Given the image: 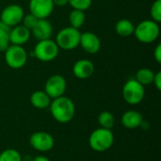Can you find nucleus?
<instances>
[{
  "mask_svg": "<svg viewBox=\"0 0 161 161\" xmlns=\"http://www.w3.org/2000/svg\"><path fill=\"white\" fill-rule=\"evenodd\" d=\"M80 31L75 27L67 26L60 29L56 37V43L59 49L63 50H73L79 45Z\"/></svg>",
  "mask_w": 161,
  "mask_h": 161,
  "instance_id": "nucleus-4",
  "label": "nucleus"
},
{
  "mask_svg": "<svg viewBox=\"0 0 161 161\" xmlns=\"http://www.w3.org/2000/svg\"><path fill=\"white\" fill-rule=\"evenodd\" d=\"M154 76H155L154 71H152L149 68H142L137 72L135 79L142 86H148L153 83Z\"/></svg>",
  "mask_w": 161,
  "mask_h": 161,
  "instance_id": "nucleus-19",
  "label": "nucleus"
},
{
  "mask_svg": "<svg viewBox=\"0 0 161 161\" xmlns=\"http://www.w3.org/2000/svg\"><path fill=\"white\" fill-rule=\"evenodd\" d=\"M86 16L84 11L78 9H73L69 14V23L70 26L79 29L85 23Z\"/></svg>",
  "mask_w": 161,
  "mask_h": 161,
  "instance_id": "nucleus-20",
  "label": "nucleus"
},
{
  "mask_svg": "<svg viewBox=\"0 0 161 161\" xmlns=\"http://www.w3.org/2000/svg\"><path fill=\"white\" fill-rule=\"evenodd\" d=\"M55 7H64L68 4V0H53Z\"/></svg>",
  "mask_w": 161,
  "mask_h": 161,
  "instance_id": "nucleus-29",
  "label": "nucleus"
},
{
  "mask_svg": "<svg viewBox=\"0 0 161 161\" xmlns=\"http://www.w3.org/2000/svg\"><path fill=\"white\" fill-rule=\"evenodd\" d=\"M59 52V48L57 45L56 42L48 39L39 41L38 43L35 45L33 50V56L42 62H49L54 60Z\"/></svg>",
  "mask_w": 161,
  "mask_h": 161,
  "instance_id": "nucleus-5",
  "label": "nucleus"
},
{
  "mask_svg": "<svg viewBox=\"0 0 161 161\" xmlns=\"http://www.w3.org/2000/svg\"><path fill=\"white\" fill-rule=\"evenodd\" d=\"M29 144L37 152L46 153L54 148L55 139L48 132L37 131L29 137Z\"/></svg>",
  "mask_w": 161,
  "mask_h": 161,
  "instance_id": "nucleus-8",
  "label": "nucleus"
},
{
  "mask_svg": "<svg viewBox=\"0 0 161 161\" xmlns=\"http://www.w3.org/2000/svg\"><path fill=\"white\" fill-rule=\"evenodd\" d=\"M115 138L111 129L98 127L91 133L89 137V145L93 151L103 153L112 147Z\"/></svg>",
  "mask_w": 161,
  "mask_h": 161,
  "instance_id": "nucleus-2",
  "label": "nucleus"
},
{
  "mask_svg": "<svg viewBox=\"0 0 161 161\" xmlns=\"http://www.w3.org/2000/svg\"><path fill=\"white\" fill-rule=\"evenodd\" d=\"M24 15H25V11L21 6L16 4H11L7 6L1 11L0 21L11 28L22 22Z\"/></svg>",
  "mask_w": 161,
  "mask_h": 161,
  "instance_id": "nucleus-10",
  "label": "nucleus"
},
{
  "mask_svg": "<svg viewBox=\"0 0 161 161\" xmlns=\"http://www.w3.org/2000/svg\"><path fill=\"white\" fill-rule=\"evenodd\" d=\"M52 99L44 91H36L30 95V104L38 109H45L49 108Z\"/></svg>",
  "mask_w": 161,
  "mask_h": 161,
  "instance_id": "nucleus-17",
  "label": "nucleus"
},
{
  "mask_svg": "<svg viewBox=\"0 0 161 161\" xmlns=\"http://www.w3.org/2000/svg\"><path fill=\"white\" fill-rule=\"evenodd\" d=\"M145 95L144 86L139 83L135 78L127 80L123 87V98L131 106H136L142 103Z\"/></svg>",
  "mask_w": 161,
  "mask_h": 161,
  "instance_id": "nucleus-6",
  "label": "nucleus"
},
{
  "mask_svg": "<svg viewBox=\"0 0 161 161\" xmlns=\"http://www.w3.org/2000/svg\"><path fill=\"white\" fill-rule=\"evenodd\" d=\"M97 120H98V124H99L100 127H103V128L111 129L115 125L114 115L110 111H108V110L102 111L98 115Z\"/></svg>",
  "mask_w": 161,
  "mask_h": 161,
  "instance_id": "nucleus-21",
  "label": "nucleus"
},
{
  "mask_svg": "<svg viewBox=\"0 0 161 161\" xmlns=\"http://www.w3.org/2000/svg\"><path fill=\"white\" fill-rule=\"evenodd\" d=\"M154 58L156 61L160 64L161 63V44H158L155 51H154Z\"/></svg>",
  "mask_w": 161,
  "mask_h": 161,
  "instance_id": "nucleus-28",
  "label": "nucleus"
},
{
  "mask_svg": "<svg viewBox=\"0 0 161 161\" xmlns=\"http://www.w3.org/2000/svg\"><path fill=\"white\" fill-rule=\"evenodd\" d=\"M92 0H68V4L71 5L73 9H78L85 11L92 6Z\"/></svg>",
  "mask_w": 161,
  "mask_h": 161,
  "instance_id": "nucleus-25",
  "label": "nucleus"
},
{
  "mask_svg": "<svg viewBox=\"0 0 161 161\" xmlns=\"http://www.w3.org/2000/svg\"><path fill=\"white\" fill-rule=\"evenodd\" d=\"M140 127H141V128H142V129H144V130H148V129L150 128V124H149V122H147V121H144V120H143Z\"/></svg>",
  "mask_w": 161,
  "mask_h": 161,
  "instance_id": "nucleus-31",
  "label": "nucleus"
},
{
  "mask_svg": "<svg viewBox=\"0 0 161 161\" xmlns=\"http://www.w3.org/2000/svg\"><path fill=\"white\" fill-rule=\"evenodd\" d=\"M38 18L35 16V15H33L32 13H27V14H25L24 15V17H23V20H22V25H24V26H25L27 29H29L30 31L33 29V27L36 25V24H37V22H38Z\"/></svg>",
  "mask_w": 161,
  "mask_h": 161,
  "instance_id": "nucleus-26",
  "label": "nucleus"
},
{
  "mask_svg": "<svg viewBox=\"0 0 161 161\" xmlns=\"http://www.w3.org/2000/svg\"><path fill=\"white\" fill-rule=\"evenodd\" d=\"M135 25L130 20L121 19L115 25V31L121 37H129L134 34Z\"/></svg>",
  "mask_w": 161,
  "mask_h": 161,
  "instance_id": "nucleus-18",
  "label": "nucleus"
},
{
  "mask_svg": "<svg viewBox=\"0 0 161 161\" xmlns=\"http://www.w3.org/2000/svg\"><path fill=\"white\" fill-rule=\"evenodd\" d=\"M53 0H30L29 11L38 19H47L54 10Z\"/></svg>",
  "mask_w": 161,
  "mask_h": 161,
  "instance_id": "nucleus-11",
  "label": "nucleus"
},
{
  "mask_svg": "<svg viewBox=\"0 0 161 161\" xmlns=\"http://www.w3.org/2000/svg\"><path fill=\"white\" fill-rule=\"evenodd\" d=\"M143 116L141 112L137 110H127L121 117V124L124 127L127 129H137L141 126Z\"/></svg>",
  "mask_w": 161,
  "mask_h": 161,
  "instance_id": "nucleus-16",
  "label": "nucleus"
},
{
  "mask_svg": "<svg viewBox=\"0 0 161 161\" xmlns=\"http://www.w3.org/2000/svg\"><path fill=\"white\" fill-rule=\"evenodd\" d=\"M160 34L158 23L153 20H144L135 26L134 35L137 40L143 43H152L158 40Z\"/></svg>",
  "mask_w": 161,
  "mask_h": 161,
  "instance_id": "nucleus-3",
  "label": "nucleus"
},
{
  "mask_svg": "<svg viewBox=\"0 0 161 161\" xmlns=\"http://www.w3.org/2000/svg\"><path fill=\"white\" fill-rule=\"evenodd\" d=\"M67 89L66 79L60 75H51L44 84V92L51 99H55L64 95Z\"/></svg>",
  "mask_w": 161,
  "mask_h": 161,
  "instance_id": "nucleus-9",
  "label": "nucleus"
},
{
  "mask_svg": "<svg viewBox=\"0 0 161 161\" xmlns=\"http://www.w3.org/2000/svg\"><path fill=\"white\" fill-rule=\"evenodd\" d=\"M32 161H51V160H50L47 157L41 155V156H37V157H35L34 158H32Z\"/></svg>",
  "mask_w": 161,
  "mask_h": 161,
  "instance_id": "nucleus-30",
  "label": "nucleus"
},
{
  "mask_svg": "<svg viewBox=\"0 0 161 161\" xmlns=\"http://www.w3.org/2000/svg\"><path fill=\"white\" fill-rule=\"evenodd\" d=\"M0 161H23V158L18 150L8 148L0 153Z\"/></svg>",
  "mask_w": 161,
  "mask_h": 161,
  "instance_id": "nucleus-23",
  "label": "nucleus"
},
{
  "mask_svg": "<svg viewBox=\"0 0 161 161\" xmlns=\"http://www.w3.org/2000/svg\"><path fill=\"white\" fill-rule=\"evenodd\" d=\"M49 109L53 119L59 124H68L75 115V103L64 95L52 99Z\"/></svg>",
  "mask_w": 161,
  "mask_h": 161,
  "instance_id": "nucleus-1",
  "label": "nucleus"
},
{
  "mask_svg": "<svg viewBox=\"0 0 161 161\" xmlns=\"http://www.w3.org/2000/svg\"><path fill=\"white\" fill-rule=\"evenodd\" d=\"M34 38L38 41L51 39L53 35V26L47 19H39L36 25L31 30Z\"/></svg>",
  "mask_w": 161,
  "mask_h": 161,
  "instance_id": "nucleus-14",
  "label": "nucleus"
},
{
  "mask_svg": "<svg viewBox=\"0 0 161 161\" xmlns=\"http://www.w3.org/2000/svg\"><path fill=\"white\" fill-rule=\"evenodd\" d=\"M5 61L7 65L14 70L23 68L27 61V53L22 45L10 44L5 51Z\"/></svg>",
  "mask_w": 161,
  "mask_h": 161,
  "instance_id": "nucleus-7",
  "label": "nucleus"
},
{
  "mask_svg": "<svg viewBox=\"0 0 161 161\" xmlns=\"http://www.w3.org/2000/svg\"><path fill=\"white\" fill-rule=\"evenodd\" d=\"M79 45L89 54H96L101 48V41L92 32H84L80 35Z\"/></svg>",
  "mask_w": 161,
  "mask_h": 161,
  "instance_id": "nucleus-12",
  "label": "nucleus"
},
{
  "mask_svg": "<svg viewBox=\"0 0 161 161\" xmlns=\"http://www.w3.org/2000/svg\"><path fill=\"white\" fill-rule=\"evenodd\" d=\"M94 73L93 63L86 58L77 60L73 66V74L78 79H88Z\"/></svg>",
  "mask_w": 161,
  "mask_h": 161,
  "instance_id": "nucleus-13",
  "label": "nucleus"
},
{
  "mask_svg": "<svg viewBox=\"0 0 161 161\" xmlns=\"http://www.w3.org/2000/svg\"><path fill=\"white\" fill-rule=\"evenodd\" d=\"M31 36V31L23 25H17L10 28L9 31V42L10 44L23 45L28 42Z\"/></svg>",
  "mask_w": 161,
  "mask_h": 161,
  "instance_id": "nucleus-15",
  "label": "nucleus"
},
{
  "mask_svg": "<svg viewBox=\"0 0 161 161\" xmlns=\"http://www.w3.org/2000/svg\"><path fill=\"white\" fill-rule=\"evenodd\" d=\"M153 83L156 87V89L158 91H161V72L158 71L157 73H155V76H154V80Z\"/></svg>",
  "mask_w": 161,
  "mask_h": 161,
  "instance_id": "nucleus-27",
  "label": "nucleus"
},
{
  "mask_svg": "<svg viewBox=\"0 0 161 161\" xmlns=\"http://www.w3.org/2000/svg\"><path fill=\"white\" fill-rule=\"evenodd\" d=\"M9 31L10 27L0 21V52H4L10 45Z\"/></svg>",
  "mask_w": 161,
  "mask_h": 161,
  "instance_id": "nucleus-22",
  "label": "nucleus"
},
{
  "mask_svg": "<svg viewBox=\"0 0 161 161\" xmlns=\"http://www.w3.org/2000/svg\"><path fill=\"white\" fill-rule=\"evenodd\" d=\"M150 15H151V20L160 23L161 22V0H156L150 8Z\"/></svg>",
  "mask_w": 161,
  "mask_h": 161,
  "instance_id": "nucleus-24",
  "label": "nucleus"
}]
</instances>
